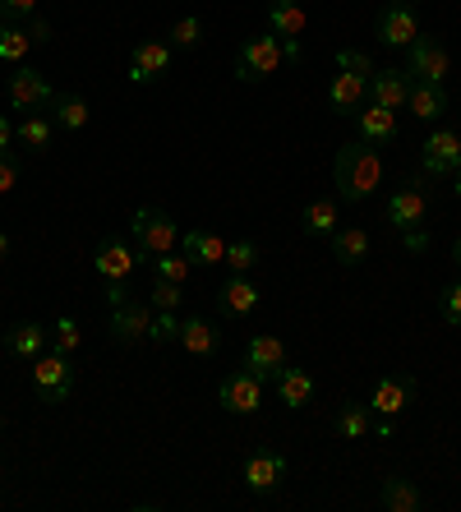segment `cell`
<instances>
[{"label":"cell","mask_w":461,"mask_h":512,"mask_svg":"<svg viewBox=\"0 0 461 512\" xmlns=\"http://www.w3.org/2000/svg\"><path fill=\"white\" fill-rule=\"evenodd\" d=\"M139 259H143V254L134 250V245H125L120 236H111V240H102V245H97L93 268L107 277V282H125V277L134 273V263H139Z\"/></svg>","instance_id":"11"},{"label":"cell","mask_w":461,"mask_h":512,"mask_svg":"<svg viewBox=\"0 0 461 512\" xmlns=\"http://www.w3.org/2000/svg\"><path fill=\"white\" fill-rule=\"evenodd\" d=\"M33 393L37 402H65L74 393V370H70V356L65 351H42L33 360Z\"/></svg>","instance_id":"4"},{"label":"cell","mask_w":461,"mask_h":512,"mask_svg":"<svg viewBox=\"0 0 461 512\" xmlns=\"http://www.w3.org/2000/svg\"><path fill=\"white\" fill-rule=\"evenodd\" d=\"M231 263V273H249L254 263H259V250H254V240H236V245H226V259Z\"/></svg>","instance_id":"38"},{"label":"cell","mask_w":461,"mask_h":512,"mask_svg":"<svg viewBox=\"0 0 461 512\" xmlns=\"http://www.w3.org/2000/svg\"><path fill=\"white\" fill-rule=\"evenodd\" d=\"M337 70H346V74H374V60L365 56V51H337Z\"/></svg>","instance_id":"41"},{"label":"cell","mask_w":461,"mask_h":512,"mask_svg":"<svg viewBox=\"0 0 461 512\" xmlns=\"http://www.w3.org/2000/svg\"><path fill=\"white\" fill-rule=\"evenodd\" d=\"M5 351L19 360H37L47 351V328H42V323H19V328L5 333Z\"/></svg>","instance_id":"24"},{"label":"cell","mask_w":461,"mask_h":512,"mask_svg":"<svg viewBox=\"0 0 461 512\" xmlns=\"http://www.w3.org/2000/svg\"><path fill=\"white\" fill-rule=\"evenodd\" d=\"M452 190L461 194V162H457V167H452Z\"/></svg>","instance_id":"48"},{"label":"cell","mask_w":461,"mask_h":512,"mask_svg":"<svg viewBox=\"0 0 461 512\" xmlns=\"http://www.w3.org/2000/svg\"><path fill=\"white\" fill-rule=\"evenodd\" d=\"M5 254H10V236H5V231H0V259H5Z\"/></svg>","instance_id":"49"},{"label":"cell","mask_w":461,"mask_h":512,"mask_svg":"<svg viewBox=\"0 0 461 512\" xmlns=\"http://www.w3.org/2000/svg\"><path fill=\"white\" fill-rule=\"evenodd\" d=\"M240 476H245V485L254 489V494H272V489L282 485V476H286V457L259 448V453L245 457V471H240Z\"/></svg>","instance_id":"13"},{"label":"cell","mask_w":461,"mask_h":512,"mask_svg":"<svg viewBox=\"0 0 461 512\" xmlns=\"http://www.w3.org/2000/svg\"><path fill=\"white\" fill-rule=\"evenodd\" d=\"M332 180H337L342 203H365L383 180V162L374 153V143H365V139L342 143L337 157H332Z\"/></svg>","instance_id":"1"},{"label":"cell","mask_w":461,"mask_h":512,"mask_svg":"<svg viewBox=\"0 0 461 512\" xmlns=\"http://www.w3.org/2000/svg\"><path fill=\"white\" fill-rule=\"evenodd\" d=\"M14 134H19V143H24L28 153H47V148H51V120H42L37 111L19 120V125H14Z\"/></svg>","instance_id":"33"},{"label":"cell","mask_w":461,"mask_h":512,"mask_svg":"<svg viewBox=\"0 0 461 512\" xmlns=\"http://www.w3.org/2000/svg\"><path fill=\"white\" fill-rule=\"evenodd\" d=\"M461 162V134L457 130H434L425 139V176H452Z\"/></svg>","instance_id":"17"},{"label":"cell","mask_w":461,"mask_h":512,"mask_svg":"<svg viewBox=\"0 0 461 512\" xmlns=\"http://www.w3.org/2000/svg\"><path fill=\"white\" fill-rule=\"evenodd\" d=\"M28 33H33V42H51V24L37 19V14H33V24H28Z\"/></svg>","instance_id":"46"},{"label":"cell","mask_w":461,"mask_h":512,"mask_svg":"<svg viewBox=\"0 0 461 512\" xmlns=\"http://www.w3.org/2000/svg\"><path fill=\"white\" fill-rule=\"evenodd\" d=\"M402 240H406V250H415V254H420V250H429V236H425V231H420V227L402 231Z\"/></svg>","instance_id":"44"},{"label":"cell","mask_w":461,"mask_h":512,"mask_svg":"<svg viewBox=\"0 0 461 512\" xmlns=\"http://www.w3.org/2000/svg\"><path fill=\"white\" fill-rule=\"evenodd\" d=\"M379 503L388 512H415L420 508V489H415V480H402V476H388L379 485Z\"/></svg>","instance_id":"28"},{"label":"cell","mask_w":461,"mask_h":512,"mask_svg":"<svg viewBox=\"0 0 461 512\" xmlns=\"http://www.w3.org/2000/svg\"><path fill=\"white\" fill-rule=\"evenodd\" d=\"M180 346L190 351V356H199V360H208V356H217V346H222V333H217L208 319H180Z\"/></svg>","instance_id":"20"},{"label":"cell","mask_w":461,"mask_h":512,"mask_svg":"<svg viewBox=\"0 0 461 512\" xmlns=\"http://www.w3.org/2000/svg\"><path fill=\"white\" fill-rule=\"evenodd\" d=\"M148 337H153V342H180V314L176 310H153Z\"/></svg>","instance_id":"36"},{"label":"cell","mask_w":461,"mask_h":512,"mask_svg":"<svg viewBox=\"0 0 461 512\" xmlns=\"http://www.w3.org/2000/svg\"><path fill=\"white\" fill-rule=\"evenodd\" d=\"M51 342H56V351H65V356H70V351H79V342H83L79 323H74V319H60L56 333H51Z\"/></svg>","instance_id":"40"},{"label":"cell","mask_w":461,"mask_h":512,"mask_svg":"<svg viewBox=\"0 0 461 512\" xmlns=\"http://www.w3.org/2000/svg\"><path fill=\"white\" fill-rule=\"evenodd\" d=\"M369 250H374V240H369L365 227H337L332 231V254H337L342 268H360V263L369 259Z\"/></svg>","instance_id":"19"},{"label":"cell","mask_w":461,"mask_h":512,"mask_svg":"<svg viewBox=\"0 0 461 512\" xmlns=\"http://www.w3.org/2000/svg\"><path fill=\"white\" fill-rule=\"evenodd\" d=\"M411 97V74L406 70H374L369 74V102L388 111H402Z\"/></svg>","instance_id":"16"},{"label":"cell","mask_w":461,"mask_h":512,"mask_svg":"<svg viewBox=\"0 0 461 512\" xmlns=\"http://www.w3.org/2000/svg\"><path fill=\"white\" fill-rule=\"evenodd\" d=\"M369 429H374L369 402H342V411H337V434H342V439H365Z\"/></svg>","instance_id":"29"},{"label":"cell","mask_w":461,"mask_h":512,"mask_svg":"<svg viewBox=\"0 0 461 512\" xmlns=\"http://www.w3.org/2000/svg\"><path fill=\"white\" fill-rule=\"evenodd\" d=\"M438 314L461 328V282H452V286H443V291H438Z\"/></svg>","instance_id":"39"},{"label":"cell","mask_w":461,"mask_h":512,"mask_svg":"<svg viewBox=\"0 0 461 512\" xmlns=\"http://www.w3.org/2000/svg\"><path fill=\"white\" fill-rule=\"evenodd\" d=\"M406 107L415 111V120H438L443 111H448V93H443V84H420V79H411Z\"/></svg>","instance_id":"25"},{"label":"cell","mask_w":461,"mask_h":512,"mask_svg":"<svg viewBox=\"0 0 461 512\" xmlns=\"http://www.w3.org/2000/svg\"><path fill=\"white\" fill-rule=\"evenodd\" d=\"M268 28L277 37H300L305 33V5H300V0H272Z\"/></svg>","instance_id":"27"},{"label":"cell","mask_w":461,"mask_h":512,"mask_svg":"<svg viewBox=\"0 0 461 512\" xmlns=\"http://www.w3.org/2000/svg\"><path fill=\"white\" fill-rule=\"evenodd\" d=\"M245 365L254 374H263V379H272V374L286 365V342L282 337H272V333H254L245 346Z\"/></svg>","instance_id":"18"},{"label":"cell","mask_w":461,"mask_h":512,"mask_svg":"<svg viewBox=\"0 0 461 512\" xmlns=\"http://www.w3.org/2000/svg\"><path fill=\"white\" fill-rule=\"evenodd\" d=\"M28 51H33V33H28V28H19V24L0 28V60H5V65H24Z\"/></svg>","instance_id":"32"},{"label":"cell","mask_w":461,"mask_h":512,"mask_svg":"<svg viewBox=\"0 0 461 512\" xmlns=\"http://www.w3.org/2000/svg\"><path fill=\"white\" fill-rule=\"evenodd\" d=\"M148 323H153V305H143V300H125V305H116L111 310V337H116L120 346H134L148 337Z\"/></svg>","instance_id":"9"},{"label":"cell","mask_w":461,"mask_h":512,"mask_svg":"<svg viewBox=\"0 0 461 512\" xmlns=\"http://www.w3.org/2000/svg\"><path fill=\"white\" fill-rule=\"evenodd\" d=\"M411 402H415V379H406V374H388V379H379L374 393H369V411L379 420H397Z\"/></svg>","instance_id":"8"},{"label":"cell","mask_w":461,"mask_h":512,"mask_svg":"<svg viewBox=\"0 0 461 512\" xmlns=\"http://www.w3.org/2000/svg\"><path fill=\"white\" fill-rule=\"evenodd\" d=\"M5 24H10V14H5V5H0V28H5Z\"/></svg>","instance_id":"51"},{"label":"cell","mask_w":461,"mask_h":512,"mask_svg":"<svg viewBox=\"0 0 461 512\" xmlns=\"http://www.w3.org/2000/svg\"><path fill=\"white\" fill-rule=\"evenodd\" d=\"M180 300H185L180 282H166V277H153V296H148V305H153V310H180Z\"/></svg>","instance_id":"37"},{"label":"cell","mask_w":461,"mask_h":512,"mask_svg":"<svg viewBox=\"0 0 461 512\" xmlns=\"http://www.w3.org/2000/svg\"><path fill=\"white\" fill-rule=\"evenodd\" d=\"M5 93H10V107L14 111H42V107H51V102H56V88H51L47 74L33 70V65H14Z\"/></svg>","instance_id":"7"},{"label":"cell","mask_w":461,"mask_h":512,"mask_svg":"<svg viewBox=\"0 0 461 512\" xmlns=\"http://www.w3.org/2000/svg\"><path fill=\"white\" fill-rule=\"evenodd\" d=\"M448 70H452V56L438 37H415L411 47H406V74L420 79V84H443Z\"/></svg>","instance_id":"6"},{"label":"cell","mask_w":461,"mask_h":512,"mask_svg":"<svg viewBox=\"0 0 461 512\" xmlns=\"http://www.w3.org/2000/svg\"><path fill=\"white\" fill-rule=\"evenodd\" d=\"M51 120H56L60 130H83L88 125V102L74 93H56V102H51Z\"/></svg>","instance_id":"31"},{"label":"cell","mask_w":461,"mask_h":512,"mask_svg":"<svg viewBox=\"0 0 461 512\" xmlns=\"http://www.w3.org/2000/svg\"><path fill=\"white\" fill-rule=\"evenodd\" d=\"M425 213H429V199H425V190H420L415 180H406L402 190H392V199H388V222H392L397 231L420 227V222H425Z\"/></svg>","instance_id":"10"},{"label":"cell","mask_w":461,"mask_h":512,"mask_svg":"<svg viewBox=\"0 0 461 512\" xmlns=\"http://www.w3.org/2000/svg\"><path fill=\"white\" fill-rule=\"evenodd\" d=\"M379 37L388 42V47H411L415 37H420L415 10L406 5V0H392V5H383V14H379Z\"/></svg>","instance_id":"14"},{"label":"cell","mask_w":461,"mask_h":512,"mask_svg":"<svg viewBox=\"0 0 461 512\" xmlns=\"http://www.w3.org/2000/svg\"><path fill=\"white\" fill-rule=\"evenodd\" d=\"M217 397H222V406L231 411V416H254V411L263 406V397H268V379L245 365V370L226 374L222 388H217Z\"/></svg>","instance_id":"5"},{"label":"cell","mask_w":461,"mask_h":512,"mask_svg":"<svg viewBox=\"0 0 461 512\" xmlns=\"http://www.w3.org/2000/svg\"><path fill=\"white\" fill-rule=\"evenodd\" d=\"M19 185V162L10 153H0V194H10Z\"/></svg>","instance_id":"42"},{"label":"cell","mask_w":461,"mask_h":512,"mask_svg":"<svg viewBox=\"0 0 461 512\" xmlns=\"http://www.w3.org/2000/svg\"><path fill=\"white\" fill-rule=\"evenodd\" d=\"M328 102L337 111H360L369 102V79L365 74H346V70H337V79L328 84Z\"/></svg>","instance_id":"21"},{"label":"cell","mask_w":461,"mask_h":512,"mask_svg":"<svg viewBox=\"0 0 461 512\" xmlns=\"http://www.w3.org/2000/svg\"><path fill=\"white\" fill-rule=\"evenodd\" d=\"M166 37H171V51H194V47L203 42V24L194 19V14H180V19L171 24V33H166Z\"/></svg>","instance_id":"34"},{"label":"cell","mask_w":461,"mask_h":512,"mask_svg":"<svg viewBox=\"0 0 461 512\" xmlns=\"http://www.w3.org/2000/svg\"><path fill=\"white\" fill-rule=\"evenodd\" d=\"M171 70V42H139L130 51V84H157Z\"/></svg>","instance_id":"12"},{"label":"cell","mask_w":461,"mask_h":512,"mask_svg":"<svg viewBox=\"0 0 461 512\" xmlns=\"http://www.w3.org/2000/svg\"><path fill=\"white\" fill-rule=\"evenodd\" d=\"M452 259H457V268H461V236L452 240Z\"/></svg>","instance_id":"50"},{"label":"cell","mask_w":461,"mask_h":512,"mask_svg":"<svg viewBox=\"0 0 461 512\" xmlns=\"http://www.w3.org/2000/svg\"><path fill=\"white\" fill-rule=\"evenodd\" d=\"M355 116H360V139H365V143H388V139H397V111L374 107V102H369V107L355 111Z\"/></svg>","instance_id":"26"},{"label":"cell","mask_w":461,"mask_h":512,"mask_svg":"<svg viewBox=\"0 0 461 512\" xmlns=\"http://www.w3.org/2000/svg\"><path fill=\"white\" fill-rule=\"evenodd\" d=\"M10 139H19V134H14V125L5 116H0V153H10Z\"/></svg>","instance_id":"47"},{"label":"cell","mask_w":461,"mask_h":512,"mask_svg":"<svg viewBox=\"0 0 461 512\" xmlns=\"http://www.w3.org/2000/svg\"><path fill=\"white\" fill-rule=\"evenodd\" d=\"M406 5H411V0H406Z\"/></svg>","instance_id":"52"},{"label":"cell","mask_w":461,"mask_h":512,"mask_svg":"<svg viewBox=\"0 0 461 512\" xmlns=\"http://www.w3.org/2000/svg\"><path fill=\"white\" fill-rule=\"evenodd\" d=\"M190 273H194V263L185 259V254H176V250H171V254H157V259H153V277H166V282H180V286H185V277H190Z\"/></svg>","instance_id":"35"},{"label":"cell","mask_w":461,"mask_h":512,"mask_svg":"<svg viewBox=\"0 0 461 512\" xmlns=\"http://www.w3.org/2000/svg\"><path fill=\"white\" fill-rule=\"evenodd\" d=\"M272 388H277L282 406H309V397H314V379L305 370H291V365H282L272 374Z\"/></svg>","instance_id":"23"},{"label":"cell","mask_w":461,"mask_h":512,"mask_svg":"<svg viewBox=\"0 0 461 512\" xmlns=\"http://www.w3.org/2000/svg\"><path fill=\"white\" fill-rule=\"evenodd\" d=\"M300 60V42L296 37H277V33H263V37H249L245 47L236 56V74L240 84H259L268 74H277L282 65Z\"/></svg>","instance_id":"2"},{"label":"cell","mask_w":461,"mask_h":512,"mask_svg":"<svg viewBox=\"0 0 461 512\" xmlns=\"http://www.w3.org/2000/svg\"><path fill=\"white\" fill-rule=\"evenodd\" d=\"M180 250H185L190 263H199V268H213V263L226 259V240L217 236V231H185V236H180Z\"/></svg>","instance_id":"22"},{"label":"cell","mask_w":461,"mask_h":512,"mask_svg":"<svg viewBox=\"0 0 461 512\" xmlns=\"http://www.w3.org/2000/svg\"><path fill=\"white\" fill-rule=\"evenodd\" d=\"M130 300V291H125V282H107V305L116 310V305H125Z\"/></svg>","instance_id":"45"},{"label":"cell","mask_w":461,"mask_h":512,"mask_svg":"<svg viewBox=\"0 0 461 512\" xmlns=\"http://www.w3.org/2000/svg\"><path fill=\"white\" fill-rule=\"evenodd\" d=\"M0 5H5L10 19H33L37 14V0H0Z\"/></svg>","instance_id":"43"},{"label":"cell","mask_w":461,"mask_h":512,"mask_svg":"<svg viewBox=\"0 0 461 512\" xmlns=\"http://www.w3.org/2000/svg\"><path fill=\"white\" fill-rule=\"evenodd\" d=\"M337 217H342L337 199H314L300 222H305V236H332V231H337Z\"/></svg>","instance_id":"30"},{"label":"cell","mask_w":461,"mask_h":512,"mask_svg":"<svg viewBox=\"0 0 461 512\" xmlns=\"http://www.w3.org/2000/svg\"><path fill=\"white\" fill-rule=\"evenodd\" d=\"M134 231V250L143 254V259H157V254H171L180 245V227L171 222V213H162V208H139L130 222Z\"/></svg>","instance_id":"3"},{"label":"cell","mask_w":461,"mask_h":512,"mask_svg":"<svg viewBox=\"0 0 461 512\" xmlns=\"http://www.w3.org/2000/svg\"><path fill=\"white\" fill-rule=\"evenodd\" d=\"M217 310L226 314V319H245V314L259 310V286L249 282L245 273H231L222 282V291H217Z\"/></svg>","instance_id":"15"}]
</instances>
